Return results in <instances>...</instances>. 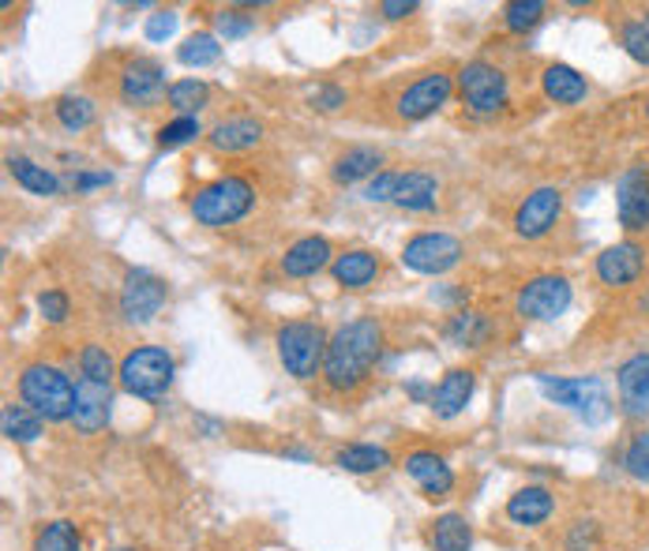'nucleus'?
Here are the masks:
<instances>
[{"label": "nucleus", "mask_w": 649, "mask_h": 551, "mask_svg": "<svg viewBox=\"0 0 649 551\" xmlns=\"http://www.w3.org/2000/svg\"><path fill=\"white\" fill-rule=\"evenodd\" d=\"M383 353V327L376 319L361 316L342 323L331 334L327 345V361H323V383L334 394H353L369 383V375L376 372Z\"/></svg>", "instance_id": "obj_1"}, {"label": "nucleus", "mask_w": 649, "mask_h": 551, "mask_svg": "<svg viewBox=\"0 0 649 551\" xmlns=\"http://www.w3.org/2000/svg\"><path fill=\"white\" fill-rule=\"evenodd\" d=\"M255 207V184L249 177H218L191 191L188 210L196 218V225L204 229H226L237 225L241 218H249Z\"/></svg>", "instance_id": "obj_2"}, {"label": "nucleus", "mask_w": 649, "mask_h": 551, "mask_svg": "<svg viewBox=\"0 0 649 551\" xmlns=\"http://www.w3.org/2000/svg\"><path fill=\"white\" fill-rule=\"evenodd\" d=\"M20 401L50 425H61V420H72V409H76V383L64 367L34 361L20 372Z\"/></svg>", "instance_id": "obj_3"}, {"label": "nucleus", "mask_w": 649, "mask_h": 551, "mask_svg": "<svg viewBox=\"0 0 649 551\" xmlns=\"http://www.w3.org/2000/svg\"><path fill=\"white\" fill-rule=\"evenodd\" d=\"M274 345H278V361L286 367V375L308 383V379H316V375H323L331 334L319 323H312V319H289V323L278 327Z\"/></svg>", "instance_id": "obj_4"}, {"label": "nucleus", "mask_w": 649, "mask_h": 551, "mask_svg": "<svg viewBox=\"0 0 649 551\" xmlns=\"http://www.w3.org/2000/svg\"><path fill=\"white\" fill-rule=\"evenodd\" d=\"M173 375H177V361L166 345H135L124 353L117 383L132 398H162L173 387Z\"/></svg>", "instance_id": "obj_5"}, {"label": "nucleus", "mask_w": 649, "mask_h": 551, "mask_svg": "<svg viewBox=\"0 0 649 551\" xmlns=\"http://www.w3.org/2000/svg\"><path fill=\"white\" fill-rule=\"evenodd\" d=\"M537 387H541L548 401L579 412L586 425H601L612 412V398L601 375H566V379H556V375L537 372Z\"/></svg>", "instance_id": "obj_6"}, {"label": "nucleus", "mask_w": 649, "mask_h": 551, "mask_svg": "<svg viewBox=\"0 0 649 551\" xmlns=\"http://www.w3.org/2000/svg\"><path fill=\"white\" fill-rule=\"evenodd\" d=\"M454 87H459L462 102L470 106V113H477V117L499 113V109L507 106V98H510L507 71L496 68L492 60L462 64V71L454 76Z\"/></svg>", "instance_id": "obj_7"}, {"label": "nucleus", "mask_w": 649, "mask_h": 551, "mask_svg": "<svg viewBox=\"0 0 649 551\" xmlns=\"http://www.w3.org/2000/svg\"><path fill=\"white\" fill-rule=\"evenodd\" d=\"M574 300V286L563 274H534L522 282V289L515 293V311L529 323H552L560 319Z\"/></svg>", "instance_id": "obj_8"}, {"label": "nucleus", "mask_w": 649, "mask_h": 551, "mask_svg": "<svg viewBox=\"0 0 649 551\" xmlns=\"http://www.w3.org/2000/svg\"><path fill=\"white\" fill-rule=\"evenodd\" d=\"M462 255H465V247H462L459 236L440 233V229L409 236L406 247H402V263H406L414 274H428V278L454 271V266L462 263Z\"/></svg>", "instance_id": "obj_9"}, {"label": "nucleus", "mask_w": 649, "mask_h": 551, "mask_svg": "<svg viewBox=\"0 0 649 551\" xmlns=\"http://www.w3.org/2000/svg\"><path fill=\"white\" fill-rule=\"evenodd\" d=\"M117 90H121V102L132 106V109L158 106L162 98L169 95L166 68H162V60H154V57H132V60H124L121 79H117Z\"/></svg>", "instance_id": "obj_10"}, {"label": "nucleus", "mask_w": 649, "mask_h": 551, "mask_svg": "<svg viewBox=\"0 0 649 551\" xmlns=\"http://www.w3.org/2000/svg\"><path fill=\"white\" fill-rule=\"evenodd\" d=\"M563 218V191L556 188V184H541V188H534L529 196L518 203L515 210V233L522 236V241H541V236L552 233L556 225H560Z\"/></svg>", "instance_id": "obj_11"}, {"label": "nucleus", "mask_w": 649, "mask_h": 551, "mask_svg": "<svg viewBox=\"0 0 649 551\" xmlns=\"http://www.w3.org/2000/svg\"><path fill=\"white\" fill-rule=\"evenodd\" d=\"M166 282L158 278V274L143 271V266H135V271L124 274V286H121V316L128 323L143 327L151 323L154 316H158L162 308H166Z\"/></svg>", "instance_id": "obj_12"}, {"label": "nucleus", "mask_w": 649, "mask_h": 551, "mask_svg": "<svg viewBox=\"0 0 649 551\" xmlns=\"http://www.w3.org/2000/svg\"><path fill=\"white\" fill-rule=\"evenodd\" d=\"M646 266H649V247L638 244L635 236H627V241L608 244L605 252L597 255L593 271H597V282H601V286H608V289H627V286H635V282L642 278Z\"/></svg>", "instance_id": "obj_13"}, {"label": "nucleus", "mask_w": 649, "mask_h": 551, "mask_svg": "<svg viewBox=\"0 0 649 551\" xmlns=\"http://www.w3.org/2000/svg\"><path fill=\"white\" fill-rule=\"evenodd\" d=\"M454 90H459L454 87V76H447V71H425V76L402 90L395 109L402 121H425V117H432L436 109H443L451 102Z\"/></svg>", "instance_id": "obj_14"}, {"label": "nucleus", "mask_w": 649, "mask_h": 551, "mask_svg": "<svg viewBox=\"0 0 649 551\" xmlns=\"http://www.w3.org/2000/svg\"><path fill=\"white\" fill-rule=\"evenodd\" d=\"M616 218L624 233L649 229V165H630L616 180Z\"/></svg>", "instance_id": "obj_15"}, {"label": "nucleus", "mask_w": 649, "mask_h": 551, "mask_svg": "<svg viewBox=\"0 0 649 551\" xmlns=\"http://www.w3.org/2000/svg\"><path fill=\"white\" fill-rule=\"evenodd\" d=\"M402 465H406L409 481L425 492V499L436 503V499H447V495L454 492V470L447 465L443 454H436V450H409Z\"/></svg>", "instance_id": "obj_16"}, {"label": "nucleus", "mask_w": 649, "mask_h": 551, "mask_svg": "<svg viewBox=\"0 0 649 551\" xmlns=\"http://www.w3.org/2000/svg\"><path fill=\"white\" fill-rule=\"evenodd\" d=\"M616 390H619V409L630 420L649 417V353L627 356L616 367Z\"/></svg>", "instance_id": "obj_17"}, {"label": "nucleus", "mask_w": 649, "mask_h": 551, "mask_svg": "<svg viewBox=\"0 0 649 551\" xmlns=\"http://www.w3.org/2000/svg\"><path fill=\"white\" fill-rule=\"evenodd\" d=\"M109 409H113V387L95 379L76 383V409H72V428L84 436H98L109 425Z\"/></svg>", "instance_id": "obj_18"}, {"label": "nucleus", "mask_w": 649, "mask_h": 551, "mask_svg": "<svg viewBox=\"0 0 649 551\" xmlns=\"http://www.w3.org/2000/svg\"><path fill=\"white\" fill-rule=\"evenodd\" d=\"M331 263H334V247L327 236H300L282 255V274L286 278H316Z\"/></svg>", "instance_id": "obj_19"}, {"label": "nucleus", "mask_w": 649, "mask_h": 551, "mask_svg": "<svg viewBox=\"0 0 649 551\" xmlns=\"http://www.w3.org/2000/svg\"><path fill=\"white\" fill-rule=\"evenodd\" d=\"M473 390H477V375H473L470 367H451L440 379V387H432V401H428V406H432V412L440 420H454L470 406Z\"/></svg>", "instance_id": "obj_20"}, {"label": "nucleus", "mask_w": 649, "mask_h": 551, "mask_svg": "<svg viewBox=\"0 0 649 551\" xmlns=\"http://www.w3.org/2000/svg\"><path fill=\"white\" fill-rule=\"evenodd\" d=\"M207 143H210V151H218V154L255 151V146L263 143V121H255V117H226V121H218L207 132Z\"/></svg>", "instance_id": "obj_21"}, {"label": "nucleus", "mask_w": 649, "mask_h": 551, "mask_svg": "<svg viewBox=\"0 0 649 551\" xmlns=\"http://www.w3.org/2000/svg\"><path fill=\"white\" fill-rule=\"evenodd\" d=\"M380 271H383L380 255L369 252V247H350V252L334 255V263H331L334 286H342V289H350V293L369 289L372 282L380 278Z\"/></svg>", "instance_id": "obj_22"}, {"label": "nucleus", "mask_w": 649, "mask_h": 551, "mask_svg": "<svg viewBox=\"0 0 649 551\" xmlns=\"http://www.w3.org/2000/svg\"><path fill=\"white\" fill-rule=\"evenodd\" d=\"M556 514V495L544 488V484H526L507 499V518L510 526H522V529H537L544 526L548 518Z\"/></svg>", "instance_id": "obj_23"}, {"label": "nucleus", "mask_w": 649, "mask_h": 551, "mask_svg": "<svg viewBox=\"0 0 649 551\" xmlns=\"http://www.w3.org/2000/svg\"><path fill=\"white\" fill-rule=\"evenodd\" d=\"M440 203V180L425 169H409L398 173V188H395V207L409 210V214H428Z\"/></svg>", "instance_id": "obj_24"}, {"label": "nucleus", "mask_w": 649, "mask_h": 551, "mask_svg": "<svg viewBox=\"0 0 649 551\" xmlns=\"http://www.w3.org/2000/svg\"><path fill=\"white\" fill-rule=\"evenodd\" d=\"M541 90L548 102L556 106H582L590 98V82L582 76L579 68H571V64H548L544 76H541Z\"/></svg>", "instance_id": "obj_25"}, {"label": "nucleus", "mask_w": 649, "mask_h": 551, "mask_svg": "<svg viewBox=\"0 0 649 551\" xmlns=\"http://www.w3.org/2000/svg\"><path fill=\"white\" fill-rule=\"evenodd\" d=\"M383 165V151L380 146H345L342 154L334 158V165H331V177H334V184H342V188H350V184H356V180H372L376 173H383L380 169Z\"/></svg>", "instance_id": "obj_26"}, {"label": "nucleus", "mask_w": 649, "mask_h": 551, "mask_svg": "<svg viewBox=\"0 0 649 551\" xmlns=\"http://www.w3.org/2000/svg\"><path fill=\"white\" fill-rule=\"evenodd\" d=\"M428 544L432 551H473V526L470 518L459 510H447L432 521V532H428Z\"/></svg>", "instance_id": "obj_27"}, {"label": "nucleus", "mask_w": 649, "mask_h": 551, "mask_svg": "<svg viewBox=\"0 0 649 551\" xmlns=\"http://www.w3.org/2000/svg\"><path fill=\"white\" fill-rule=\"evenodd\" d=\"M447 342L459 349H481L492 338V319L484 311H454L443 327Z\"/></svg>", "instance_id": "obj_28"}, {"label": "nucleus", "mask_w": 649, "mask_h": 551, "mask_svg": "<svg viewBox=\"0 0 649 551\" xmlns=\"http://www.w3.org/2000/svg\"><path fill=\"white\" fill-rule=\"evenodd\" d=\"M8 173H12L15 184L31 191V196H45V199H50V196H57V191H61L57 173H50L45 165L31 162L26 154H12V158H8Z\"/></svg>", "instance_id": "obj_29"}, {"label": "nucleus", "mask_w": 649, "mask_h": 551, "mask_svg": "<svg viewBox=\"0 0 649 551\" xmlns=\"http://www.w3.org/2000/svg\"><path fill=\"white\" fill-rule=\"evenodd\" d=\"M334 465L342 473H353V476H369V473H380L391 465V454L383 447H372V443H350L342 447L334 454Z\"/></svg>", "instance_id": "obj_30"}, {"label": "nucleus", "mask_w": 649, "mask_h": 551, "mask_svg": "<svg viewBox=\"0 0 649 551\" xmlns=\"http://www.w3.org/2000/svg\"><path fill=\"white\" fill-rule=\"evenodd\" d=\"M0 428H4L8 443H38L45 420L34 409H26L23 401L20 406L12 401V406H4V412H0Z\"/></svg>", "instance_id": "obj_31"}, {"label": "nucleus", "mask_w": 649, "mask_h": 551, "mask_svg": "<svg viewBox=\"0 0 649 551\" xmlns=\"http://www.w3.org/2000/svg\"><path fill=\"white\" fill-rule=\"evenodd\" d=\"M177 60L185 64V68H210V64L222 60V38L210 31L188 34V38L177 45Z\"/></svg>", "instance_id": "obj_32"}, {"label": "nucleus", "mask_w": 649, "mask_h": 551, "mask_svg": "<svg viewBox=\"0 0 649 551\" xmlns=\"http://www.w3.org/2000/svg\"><path fill=\"white\" fill-rule=\"evenodd\" d=\"M53 113H57V121L64 132H87L90 124H95V117H98V106H95V98H87V95H64L57 98V106H53Z\"/></svg>", "instance_id": "obj_33"}, {"label": "nucleus", "mask_w": 649, "mask_h": 551, "mask_svg": "<svg viewBox=\"0 0 649 551\" xmlns=\"http://www.w3.org/2000/svg\"><path fill=\"white\" fill-rule=\"evenodd\" d=\"M31 551H84V540H79V529L68 518H57V521H45L34 532Z\"/></svg>", "instance_id": "obj_34"}, {"label": "nucleus", "mask_w": 649, "mask_h": 551, "mask_svg": "<svg viewBox=\"0 0 649 551\" xmlns=\"http://www.w3.org/2000/svg\"><path fill=\"white\" fill-rule=\"evenodd\" d=\"M117 372H121V364L113 361V353H109L106 345H84L79 349V379H95V383H106V387H113Z\"/></svg>", "instance_id": "obj_35"}, {"label": "nucleus", "mask_w": 649, "mask_h": 551, "mask_svg": "<svg viewBox=\"0 0 649 551\" xmlns=\"http://www.w3.org/2000/svg\"><path fill=\"white\" fill-rule=\"evenodd\" d=\"M207 98H210V87H207V82L196 79V76H188V79L169 82L166 102H169V109H177V117H196L199 109L207 106Z\"/></svg>", "instance_id": "obj_36"}, {"label": "nucleus", "mask_w": 649, "mask_h": 551, "mask_svg": "<svg viewBox=\"0 0 649 551\" xmlns=\"http://www.w3.org/2000/svg\"><path fill=\"white\" fill-rule=\"evenodd\" d=\"M544 12H548L544 0H510V4L503 8V26H507L510 34H526L544 20Z\"/></svg>", "instance_id": "obj_37"}, {"label": "nucleus", "mask_w": 649, "mask_h": 551, "mask_svg": "<svg viewBox=\"0 0 649 551\" xmlns=\"http://www.w3.org/2000/svg\"><path fill=\"white\" fill-rule=\"evenodd\" d=\"M199 135H204L199 117H173L169 124L158 128V146L162 151H177V146H185V143H196Z\"/></svg>", "instance_id": "obj_38"}, {"label": "nucleus", "mask_w": 649, "mask_h": 551, "mask_svg": "<svg viewBox=\"0 0 649 551\" xmlns=\"http://www.w3.org/2000/svg\"><path fill=\"white\" fill-rule=\"evenodd\" d=\"M619 45H624V53L635 64H642L649 68V31L642 26V20H627L619 23Z\"/></svg>", "instance_id": "obj_39"}, {"label": "nucleus", "mask_w": 649, "mask_h": 551, "mask_svg": "<svg viewBox=\"0 0 649 551\" xmlns=\"http://www.w3.org/2000/svg\"><path fill=\"white\" fill-rule=\"evenodd\" d=\"M624 470L635 476V481L649 484V431H638L635 439L624 450Z\"/></svg>", "instance_id": "obj_40"}, {"label": "nucleus", "mask_w": 649, "mask_h": 551, "mask_svg": "<svg viewBox=\"0 0 649 551\" xmlns=\"http://www.w3.org/2000/svg\"><path fill=\"white\" fill-rule=\"evenodd\" d=\"M601 544V526L593 518H579L571 521V529H566L563 537V551H593Z\"/></svg>", "instance_id": "obj_41"}, {"label": "nucleus", "mask_w": 649, "mask_h": 551, "mask_svg": "<svg viewBox=\"0 0 649 551\" xmlns=\"http://www.w3.org/2000/svg\"><path fill=\"white\" fill-rule=\"evenodd\" d=\"M215 26H218V34H222L226 42H233V38H244V34H252L255 31V20H252V15H244L241 8H222V12L215 15Z\"/></svg>", "instance_id": "obj_42"}, {"label": "nucleus", "mask_w": 649, "mask_h": 551, "mask_svg": "<svg viewBox=\"0 0 649 551\" xmlns=\"http://www.w3.org/2000/svg\"><path fill=\"white\" fill-rule=\"evenodd\" d=\"M38 311H42V319L45 323H64V319L72 316V300H68V293H61V289H45L38 293Z\"/></svg>", "instance_id": "obj_43"}, {"label": "nucleus", "mask_w": 649, "mask_h": 551, "mask_svg": "<svg viewBox=\"0 0 649 551\" xmlns=\"http://www.w3.org/2000/svg\"><path fill=\"white\" fill-rule=\"evenodd\" d=\"M395 188H398V173L383 169L364 184V199H369V203H395Z\"/></svg>", "instance_id": "obj_44"}, {"label": "nucleus", "mask_w": 649, "mask_h": 551, "mask_svg": "<svg viewBox=\"0 0 649 551\" xmlns=\"http://www.w3.org/2000/svg\"><path fill=\"white\" fill-rule=\"evenodd\" d=\"M345 90L338 87V82H319V87L308 90V102H312V109H323V113H334V109L345 106Z\"/></svg>", "instance_id": "obj_45"}, {"label": "nucleus", "mask_w": 649, "mask_h": 551, "mask_svg": "<svg viewBox=\"0 0 649 551\" xmlns=\"http://www.w3.org/2000/svg\"><path fill=\"white\" fill-rule=\"evenodd\" d=\"M173 31H177V12H173V8H158L147 20V26H143L147 42H166Z\"/></svg>", "instance_id": "obj_46"}, {"label": "nucleus", "mask_w": 649, "mask_h": 551, "mask_svg": "<svg viewBox=\"0 0 649 551\" xmlns=\"http://www.w3.org/2000/svg\"><path fill=\"white\" fill-rule=\"evenodd\" d=\"M417 8H420L417 0H383L380 15H383V20H406V15H414Z\"/></svg>", "instance_id": "obj_47"}, {"label": "nucleus", "mask_w": 649, "mask_h": 551, "mask_svg": "<svg viewBox=\"0 0 649 551\" xmlns=\"http://www.w3.org/2000/svg\"><path fill=\"white\" fill-rule=\"evenodd\" d=\"M106 184H113V173H79V177H76V191L106 188Z\"/></svg>", "instance_id": "obj_48"}, {"label": "nucleus", "mask_w": 649, "mask_h": 551, "mask_svg": "<svg viewBox=\"0 0 649 551\" xmlns=\"http://www.w3.org/2000/svg\"><path fill=\"white\" fill-rule=\"evenodd\" d=\"M642 26H646V31H649V8H646V12H642Z\"/></svg>", "instance_id": "obj_49"}, {"label": "nucleus", "mask_w": 649, "mask_h": 551, "mask_svg": "<svg viewBox=\"0 0 649 551\" xmlns=\"http://www.w3.org/2000/svg\"><path fill=\"white\" fill-rule=\"evenodd\" d=\"M109 551H135V548H109Z\"/></svg>", "instance_id": "obj_50"}, {"label": "nucleus", "mask_w": 649, "mask_h": 551, "mask_svg": "<svg viewBox=\"0 0 649 551\" xmlns=\"http://www.w3.org/2000/svg\"><path fill=\"white\" fill-rule=\"evenodd\" d=\"M646 121H649V98H646Z\"/></svg>", "instance_id": "obj_51"}]
</instances>
